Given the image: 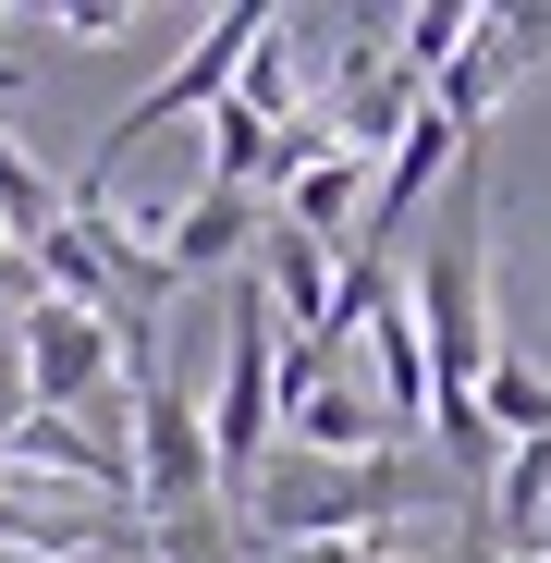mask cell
Segmentation results:
<instances>
[{
    "mask_svg": "<svg viewBox=\"0 0 551 563\" xmlns=\"http://www.w3.org/2000/svg\"><path fill=\"white\" fill-rule=\"evenodd\" d=\"M123 465H135V515H147V527L221 515V490H209V429H197V405H184L172 367L123 380Z\"/></svg>",
    "mask_w": 551,
    "mask_h": 563,
    "instance_id": "2",
    "label": "cell"
},
{
    "mask_svg": "<svg viewBox=\"0 0 551 563\" xmlns=\"http://www.w3.org/2000/svg\"><path fill=\"white\" fill-rule=\"evenodd\" d=\"M257 37H269V0H233V13H197V37H184V62H172V74L147 86L135 111H111V135L86 147V172L62 184V197H99V209H111V172H123V159H135V147H147L159 123H184V111L233 99V62H245Z\"/></svg>",
    "mask_w": 551,
    "mask_h": 563,
    "instance_id": "1",
    "label": "cell"
},
{
    "mask_svg": "<svg viewBox=\"0 0 551 563\" xmlns=\"http://www.w3.org/2000/svg\"><path fill=\"white\" fill-rule=\"evenodd\" d=\"M245 269H257V295H269V319H283V343H319V319H331V269H343V257H331V245H307V233H283V221H269Z\"/></svg>",
    "mask_w": 551,
    "mask_h": 563,
    "instance_id": "7",
    "label": "cell"
},
{
    "mask_svg": "<svg viewBox=\"0 0 551 563\" xmlns=\"http://www.w3.org/2000/svg\"><path fill=\"white\" fill-rule=\"evenodd\" d=\"M453 172H466V135H453V123H441V111L417 99V123H405V135L381 147V172H367V209H355V245H367V257H393V233H405V221H417V209L441 197Z\"/></svg>",
    "mask_w": 551,
    "mask_h": 563,
    "instance_id": "5",
    "label": "cell"
},
{
    "mask_svg": "<svg viewBox=\"0 0 551 563\" xmlns=\"http://www.w3.org/2000/svg\"><path fill=\"white\" fill-rule=\"evenodd\" d=\"M283 441L295 453H319V465H367V453H393V429H381V405H367L355 380H319L295 417H283Z\"/></svg>",
    "mask_w": 551,
    "mask_h": 563,
    "instance_id": "8",
    "label": "cell"
},
{
    "mask_svg": "<svg viewBox=\"0 0 551 563\" xmlns=\"http://www.w3.org/2000/svg\"><path fill=\"white\" fill-rule=\"evenodd\" d=\"M295 563H405V551H381V539H319V551H295Z\"/></svg>",
    "mask_w": 551,
    "mask_h": 563,
    "instance_id": "13",
    "label": "cell"
},
{
    "mask_svg": "<svg viewBox=\"0 0 551 563\" xmlns=\"http://www.w3.org/2000/svg\"><path fill=\"white\" fill-rule=\"evenodd\" d=\"M466 37H478V13H466V0H417V13H393V62H405L417 86H429L453 49H466Z\"/></svg>",
    "mask_w": 551,
    "mask_h": 563,
    "instance_id": "10",
    "label": "cell"
},
{
    "mask_svg": "<svg viewBox=\"0 0 551 563\" xmlns=\"http://www.w3.org/2000/svg\"><path fill=\"white\" fill-rule=\"evenodd\" d=\"M25 307H37V269H25L13 233H0V319H25Z\"/></svg>",
    "mask_w": 551,
    "mask_h": 563,
    "instance_id": "12",
    "label": "cell"
},
{
    "mask_svg": "<svg viewBox=\"0 0 551 563\" xmlns=\"http://www.w3.org/2000/svg\"><path fill=\"white\" fill-rule=\"evenodd\" d=\"M13 331V393L25 417H86L111 380H123V355H111V319H86V307H25V319H0Z\"/></svg>",
    "mask_w": 551,
    "mask_h": 563,
    "instance_id": "3",
    "label": "cell"
},
{
    "mask_svg": "<svg viewBox=\"0 0 551 563\" xmlns=\"http://www.w3.org/2000/svg\"><path fill=\"white\" fill-rule=\"evenodd\" d=\"M0 37H13V13H0Z\"/></svg>",
    "mask_w": 551,
    "mask_h": 563,
    "instance_id": "15",
    "label": "cell"
},
{
    "mask_svg": "<svg viewBox=\"0 0 551 563\" xmlns=\"http://www.w3.org/2000/svg\"><path fill=\"white\" fill-rule=\"evenodd\" d=\"M49 25H62L74 49H111V37H123L135 13H123V0H62V13H49Z\"/></svg>",
    "mask_w": 551,
    "mask_h": 563,
    "instance_id": "11",
    "label": "cell"
},
{
    "mask_svg": "<svg viewBox=\"0 0 551 563\" xmlns=\"http://www.w3.org/2000/svg\"><path fill=\"white\" fill-rule=\"evenodd\" d=\"M441 563H515V551H503V539H491V527H466V539H453V551H441Z\"/></svg>",
    "mask_w": 551,
    "mask_h": 563,
    "instance_id": "14",
    "label": "cell"
},
{
    "mask_svg": "<svg viewBox=\"0 0 551 563\" xmlns=\"http://www.w3.org/2000/svg\"><path fill=\"white\" fill-rule=\"evenodd\" d=\"M197 123H209V184H233V197H257V184H269V135H283V123H257L245 99H209Z\"/></svg>",
    "mask_w": 551,
    "mask_h": 563,
    "instance_id": "9",
    "label": "cell"
},
{
    "mask_svg": "<svg viewBox=\"0 0 551 563\" xmlns=\"http://www.w3.org/2000/svg\"><path fill=\"white\" fill-rule=\"evenodd\" d=\"M135 233H147V257H159L172 282H209V269H245V257H257L269 209H257V197H233V184H197V197L147 209Z\"/></svg>",
    "mask_w": 551,
    "mask_h": 563,
    "instance_id": "6",
    "label": "cell"
},
{
    "mask_svg": "<svg viewBox=\"0 0 551 563\" xmlns=\"http://www.w3.org/2000/svg\"><path fill=\"white\" fill-rule=\"evenodd\" d=\"M539 62H551V0H539V13H478V37L429 74V111H441L453 135H478V123L515 99V74H539Z\"/></svg>",
    "mask_w": 551,
    "mask_h": 563,
    "instance_id": "4",
    "label": "cell"
}]
</instances>
